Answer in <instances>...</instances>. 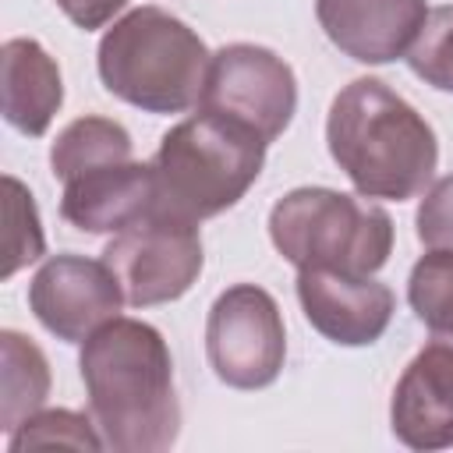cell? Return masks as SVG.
I'll return each instance as SVG.
<instances>
[{
	"label": "cell",
	"mask_w": 453,
	"mask_h": 453,
	"mask_svg": "<svg viewBox=\"0 0 453 453\" xmlns=\"http://www.w3.org/2000/svg\"><path fill=\"white\" fill-rule=\"evenodd\" d=\"M81 379L103 446L156 453L173 446L180 407L163 336L138 319H110L81 350Z\"/></svg>",
	"instance_id": "cell-1"
},
{
	"label": "cell",
	"mask_w": 453,
	"mask_h": 453,
	"mask_svg": "<svg viewBox=\"0 0 453 453\" xmlns=\"http://www.w3.org/2000/svg\"><path fill=\"white\" fill-rule=\"evenodd\" d=\"M326 142L336 166L365 198H414L439 163V145L425 117L379 78H357L333 99Z\"/></svg>",
	"instance_id": "cell-2"
},
{
	"label": "cell",
	"mask_w": 453,
	"mask_h": 453,
	"mask_svg": "<svg viewBox=\"0 0 453 453\" xmlns=\"http://www.w3.org/2000/svg\"><path fill=\"white\" fill-rule=\"evenodd\" d=\"M265 163V142L209 110L173 124L152 159V212L202 223L234 202L258 180Z\"/></svg>",
	"instance_id": "cell-3"
},
{
	"label": "cell",
	"mask_w": 453,
	"mask_h": 453,
	"mask_svg": "<svg viewBox=\"0 0 453 453\" xmlns=\"http://www.w3.org/2000/svg\"><path fill=\"white\" fill-rule=\"evenodd\" d=\"M209 60L205 42L159 7L131 11L99 42L103 85L149 113H180L198 103Z\"/></svg>",
	"instance_id": "cell-4"
},
{
	"label": "cell",
	"mask_w": 453,
	"mask_h": 453,
	"mask_svg": "<svg viewBox=\"0 0 453 453\" xmlns=\"http://www.w3.org/2000/svg\"><path fill=\"white\" fill-rule=\"evenodd\" d=\"M276 251L297 269L372 276L393 251V223L379 205L329 188H297L269 212Z\"/></svg>",
	"instance_id": "cell-5"
},
{
	"label": "cell",
	"mask_w": 453,
	"mask_h": 453,
	"mask_svg": "<svg viewBox=\"0 0 453 453\" xmlns=\"http://www.w3.org/2000/svg\"><path fill=\"white\" fill-rule=\"evenodd\" d=\"M205 354L216 379L234 389L276 382L287 357V336L273 294L255 283L223 290L205 322Z\"/></svg>",
	"instance_id": "cell-6"
},
{
	"label": "cell",
	"mask_w": 453,
	"mask_h": 453,
	"mask_svg": "<svg viewBox=\"0 0 453 453\" xmlns=\"http://www.w3.org/2000/svg\"><path fill=\"white\" fill-rule=\"evenodd\" d=\"M198 106L255 131L269 145L287 131L297 110V81L290 64L273 50L234 42L212 53Z\"/></svg>",
	"instance_id": "cell-7"
},
{
	"label": "cell",
	"mask_w": 453,
	"mask_h": 453,
	"mask_svg": "<svg viewBox=\"0 0 453 453\" xmlns=\"http://www.w3.org/2000/svg\"><path fill=\"white\" fill-rule=\"evenodd\" d=\"M103 262L117 273L127 304L149 308L177 301L198 280L202 237L195 223L149 212L106 244Z\"/></svg>",
	"instance_id": "cell-8"
},
{
	"label": "cell",
	"mask_w": 453,
	"mask_h": 453,
	"mask_svg": "<svg viewBox=\"0 0 453 453\" xmlns=\"http://www.w3.org/2000/svg\"><path fill=\"white\" fill-rule=\"evenodd\" d=\"M124 287L117 273L99 258L57 255L50 258L28 287V304L35 319L67 343H85L99 326L117 319L124 304Z\"/></svg>",
	"instance_id": "cell-9"
},
{
	"label": "cell",
	"mask_w": 453,
	"mask_h": 453,
	"mask_svg": "<svg viewBox=\"0 0 453 453\" xmlns=\"http://www.w3.org/2000/svg\"><path fill=\"white\" fill-rule=\"evenodd\" d=\"M297 301L304 319L340 347L375 343L393 319V290L372 276L297 269Z\"/></svg>",
	"instance_id": "cell-10"
},
{
	"label": "cell",
	"mask_w": 453,
	"mask_h": 453,
	"mask_svg": "<svg viewBox=\"0 0 453 453\" xmlns=\"http://www.w3.org/2000/svg\"><path fill=\"white\" fill-rule=\"evenodd\" d=\"M389 418L411 449L453 446V340L435 336L414 354L393 389Z\"/></svg>",
	"instance_id": "cell-11"
},
{
	"label": "cell",
	"mask_w": 453,
	"mask_h": 453,
	"mask_svg": "<svg viewBox=\"0 0 453 453\" xmlns=\"http://www.w3.org/2000/svg\"><path fill=\"white\" fill-rule=\"evenodd\" d=\"M315 14L333 46L361 64L403 57L425 18V0H315Z\"/></svg>",
	"instance_id": "cell-12"
},
{
	"label": "cell",
	"mask_w": 453,
	"mask_h": 453,
	"mask_svg": "<svg viewBox=\"0 0 453 453\" xmlns=\"http://www.w3.org/2000/svg\"><path fill=\"white\" fill-rule=\"evenodd\" d=\"M156 205L152 163H106L64 184L60 216L88 234H120Z\"/></svg>",
	"instance_id": "cell-13"
},
{
	"label": "cell",
	"mask_w": 453,
	"mask_h": 453,
	"mask_svg": "<svg viewBox=\"0 0 453 453\" xmlns=\"http://www.w3.org/2000/svg\"><path fill=\"white\" fill-rule=\"evenodd\" d=\"M4 74V117L21 134H46L53 113L64 103L57 60L35 39H7L0 50Z\"/></svg>",
	"instance_id": "cell-14"
},
{
	"label": "cell",
	"mask_w": 453,
	"mask_h": 453,
	"mask_svg": "<svg viewBox=\"0 0 453 453\" xmlns=\"http://www.w3.org/2000/svg\"><path fill=\"white\" fill-rule=\"evenodd\" d=\"M0 425L4 432H14L42 407L50 393V365L42 350L14 329L0 333Z\"/></svg>",
	"instance_id": "cell-15"
},
{
	"label": "cell",
	"mask_w": 453,
	"mask_h": 453,
	"mask_svg": "<svg viewBox=\"0 0 453 453\" xmlns=\"http://www.w3.org/2000/svg\"><path fill=\"white\" fill-rule=\"evenodd\" d=\"M124 159H131V134L117 120H106V117L71 120L50 149V166L64 184L96 166L124 163Z\"/></svg>",
	"instance_id": "cell-16"
},
{
	"label": "cell",
	"mask_w": 453,
	"mask_h": 453,
	"mask_svg": "<svg viewBox=\"0 0 453 453\" xmlns=\"http://www.w3.org/2000/svg\"><path fill=\"white\" fill-rule=\"evenodd\" d=\"M407 297L432 336L453 340V251H428L411 269Z\"/></svg>",
	"instance_id": "cell-17"
},
{
	"label": "cell",
	"mask_w": 453,
	"mask_h": 453,
	"mask_svg": "<svg viewBox=\"0 0 453 453\" xmlns=\"http://www.w3.org/2000/svg\"><path fill=\"white\" fill-rule=\"evenodd\" d=\"M46 241H42V226H39V212L35 202L28 195V188L18 177H4V262H0V276H14L21 265L35 262L42 255Z\"/></svg>",
	"instance_id": "cell-18"
},
{
	"label": "cell",
	"mask_w": 453,
	"mask_h": 453,
	"mask_svg": "<svg viewBox=\"0 0 453 453\" xmlns=\"http://www.w3.org/2000/svg\"><path fill=\"white\" fill-rule=\"evenodd\" d=\"M103 449V435L92 418L74 411H46L32 414L25 425L11 432L7 449L28 453V449Z\"/></svg>",
	"instance_id": "cell-19"
},
{
	"label": "cell",
	"mask_w": 453,
	"mask_h": 453,
	"mask_svg": "<svg viewBox=\"0 0 453 453\" xmlns=\"http://www.w3.org/2000/svg\"><path fill=\"white\" fill-rule=\"evenodd\" d=\"M407 64L432 88L453 92V4L428 11L414 46L407 50Z\"/></svg>",
	"instance_id": "cell-20"
},
{
	"label": "cell",
	"mask_w": 453,
	"mask_h": 453,
	"mask_svg": "<svg viewBox=\"0 0 453 453\" xmlns=\"http://www.w3.org/2000/svg\"><path fill=\"white\" fill-rule=\"evenodd\" d=\"M418 237L432 251H453V173L425 191L418 209Z\"/></svg>",
	"instance_id": "cell-21"
},
{
	"label": "cell",
	"mask_w": 453,
	"mask_h": 453,
	"mask_svg": "<svg viewBox=\"0 0 453 453\" xmlns=\"http://www.w3.org/2000/svg\"><path fill=\"white\" fill-rule=\"evenodd\" d=\"M127 0H57V7L78 25V28H103L117 11H124Z\"/></svg>",
	"instance_id": "cell-22"
}]
</instances>
